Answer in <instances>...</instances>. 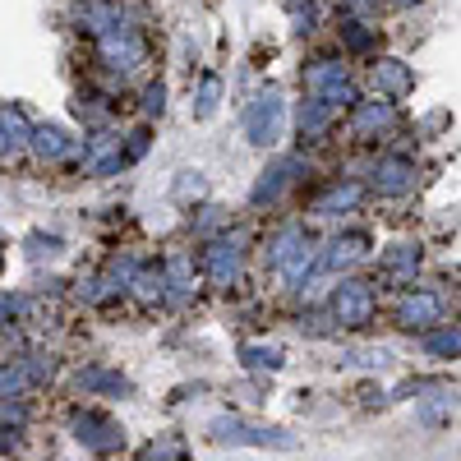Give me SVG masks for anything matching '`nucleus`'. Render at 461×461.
Instances as JSON below:
<instances>
[{"label":"nucleus","mask_w":461,"mask_h":461,"mask_svg":"<svg viewBox=\"0 0 461 461\" xmlns=\"http://www.w3.org/2000/svg\"><path fill=\"white\" fill-rule=\"evenodd\" d=\"M212 443L217 447H282V452H291L295 447V438L286 434V429H267V425H249V420H240V415H221V420H212Z\"/></svg>","instance_id":"1"},{"label":"nucleus","mask_w":461,"mask_h":461,"mask_svg":"<svg viewBox=\"0 0 461 461\" xmlns=\"http://www.w3.org/2000/svg\"><path fill=\"white\" fill-rule=\"evenodd\" d=\"M69 434L79 438L88 452H97V456L121 452V447H125V429L115 425L111 415H102V411H79V415L69 420Z\"/></svg>","instance_id":"2"},{"label":"nucleus","mask_w":461,"mask_h":461,"mask_svg":"<svg viewBox=\"0 0 461 461\" xmlns=\"http://www.w3.org/2000/svg\"><path fill=\"white\" fill-rule=\"evenodd\" d=\"M332 314H337L341 328H365V323L374 319V295H369V286H365V282H346V286L337 291V300H332Z\"/></svg>","instance_id":"3"},{"label":"nucleus","mask_w":461,"mask_h":461,"mask_svg":"<svg viewBox=\"0 0 461 461\" xmlns=\"http://www.w3.org/2000/svg\"><path fill=\"white\" fill-rule=\"evenodd\" d=\"M79 388H84V393H115V397H125V393H130V378H125V374H115V369L93 365V369L79 374Z\"/></svg>","instance_id":"4"},{"label":"nucleus","mask_w":461,"mask_h":461,"mask_svg":"<svg viewBox=\"0 0 461 461\" xmlns=\"http://www.w3.org/2000/svg\"><path fill=\"white\" fill-rule=\"evenodd\" d=\"M397 319H402V328H429V323H438V300L434 295H406Z\"/></svg>","instance_id":"5"},{"label":"nucleus","mask_w":461,"mask_h":461,"mask_svg":"<svg viewBox=\"0 0 461 461\" xmlns=\"http://www.w3.org/2000/svg\"><path fill=\"white\" fill-rule=\"evenodd\" d=\"M236 267H240V254L230 249V245H217V249L208 254V277H212L217 286H230V277H236Z\"/></svg>","instance_id":"6"},{"label":"nucleus","mask_w":461,"mask_h":461,"mask_svg":"<svg viewBox=\"0 0 461 461\" xmlns=\"http://www.w3.org/2000/svg\"><path fill=\"white\" fill-rule=\"evenodd\" d=\"M425 351L438 356V360H456V356H461V332H456V328H438V332H429V337H425Z\"/></svg>","instance_id":"7"},{"label":"nucleus","mask_w":461,"mask_h":461,"mask_svg":"<svg viewBox=\"0 0 461 461\" xmlns=\"http://www.w3.org/2000/svg\"><path fill=\"white\" fill-rule=\"evenodd\" d=\"M240 360H245V369H267V374L282 369V351H277V346H245Z\"/></svg>","instance_id":"8"},{"label":"nucleus","mask_w":461,"mask_h":461,"mask_svg":"<svg viewBox=\"0 0 461 461\" xmlns=\"http://www.w3.org/2000/svg\"><path fill=\"white\" fill-rule=\"evenodd\" d=\"M447 415H452V393H447V388H438V393H434V402H429L425 411H420V420H425V425H443Z\"/></svg>","instance_id":"9"},{"label":"nucleus","mask_w":461,"mask_h":461,"mask_svg":"<svg viewBox=\"0 0 461 461\" xmlns=\"http://www.w3.org/2000/svg\"><path fill=\"white\" fill-rule=\"evenodd\" d=\"M383 176H388V180H383V189H402V185H406V171H402V167H388Z\"/></svg>","instance_id":"10"}]
</instances>
